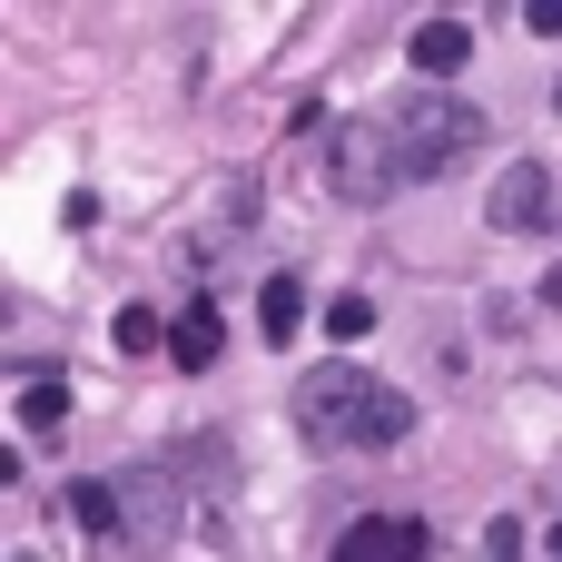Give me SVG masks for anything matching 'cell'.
I'll return each instance as SVG.
<instances>
[{"mask_svg":"<svg viewBox=\"0 0 562 562\" xmlns=\"http://www.w3.org/2000/svg\"><path fill=\"white\" fill-rule=\"evenodd\" d=\"M158 346H168L158 306H119V356H158Z\"/></svg>","mask_w":562,"mask_h":562,"instance_id":"cell-11","label":"cell"},{"mask_svg":"<svg viewBox=\"0 0 562 562\" xmlns=\"http://www.w3.org/2000/svg\"><path fill=\"white\" fill-rule=\"evenodd\" d=\"M385 148H395V178H445L454 158L484 148V109L474 99H445V89H415V99H395Z\"/></svg>","mask_w":562,"mask_h":562,"instance_id":"cell-2","label":"cell"},{"mask_svg":"<svg viewBox=\"0 0 562 562\" xmlns=\"http://www.w3.org/2000/svg\"><path fill=\"white\" fill-rule=\"evenodd\" d=\"M326 178H336V198H346V207H375V198L395 188L385 119H346V128H326Z\"/></svg>","mask_w":562,"mask_h":562,"instance_id":"cell-3","label":"cell"},{"mask_svg":"<svg viewBox=\"0 0 562 562\" xmlns=\"http://www.w3.org/2000/svg\"><path fill=\"white\" fill-rule=\"evenodd\" d=\"M524 20H533L543 40H562V0H524Z\"/></svg>","mask_w":562,"mask_h":562,"instance_id":"cell-14","label":"cell"},{"mask_svg":"<svg viewBox=\"0 0 562 562\" xmlns=\"http://www.w3.org/2000/svg\"><path fill=\"white\" fill-rule=\"evenodd\" d=\"M20 425H30V435H59V425H69V385H59V375L20 385Z\"/></svg>","mask_w":562,"mask_h":562,"instance_id":"cell-10","label":"cell"},{"mask_svg":"<svg viewBox=\"0 0 562 562\" xmlns=\"http://www.w3.org/2000/svg\"><path fill=\"white\" fill-rule=\"evenodd\" d=\"M336 562H425V524L415 514H366L336 533Z\"/></svg>","mask_w":562,"mask_h":562,"instance_id":"cell-5","label":"cell"},{"mask_svg":"<svg viewBox=\"0 0 562 562\" xmlns=\"http://www.w3.org/2000/svg\"><path fill=\"white\" fill-rule=\"evenodd\" d=\"M296 326H306V286H296V277H267V296H257V336H267V346H296Z\"/></svg>","mask_w":562,"mask_h":562,"instance_id":"cell-7","label":"cell"},{"mask_svg":"<svg viewBox=\"0 0 562 562\" xmlns=\"http://www.w3.org/2000/svg\"><path fill=\"white\" fill-rule=\"evenodd\" d=\"M543 296H553V306H562V267H553V277H543Z\"/></svg>","mask_w":562,"mask_h":562,"instance_id":"cell-15","label":"cell"},{"mask_svg":"<svg viewBox=\"0 0 562 562\" xmlns=\"http://www.w3.org/2000/svg\"><path fill=\"white\" fill-rule=\"evenodd\" d=\"M494 227H514V237L562 227V178L543 168V158H514V168L494 178Z\"/></svg>","mask_w":562,"mask_h":562,"instance_id":"cell-4","label":"cell"},{"mask_svg":"<svg viewBox=\"0 0 562 562\" xmlns=\"http://www.w3.org/2000/svg\"><path fill=\"white\" fill-rule=\"evenodd\" d=\"M59 524H69V533H119V494H109V484H69V494H59Z\"/></svg>","mask_w":562,"mask_h":562,"instance_id":"cell-9","label":"cell"},{"mask_svg":"<svg viewBox=\"0 0 562 562\" xmlns=\"http://www.w3.org/2000/svg\"><path fill=\"white\" fill-rule=\"evenodd\" d=\"M366 326H375V296H336V306H326V336H336V346H356Z\"/></svg>","mask_w":562,"mask_h":562,"instance_id":"cell-12","label":"cell"},{"mask_svg":"<svg viewBox=\"0 0 562 562\" xmlns=\"http://www.w3.org/2000/svg\"><path fill=\"white\" fill-rule=\"evenodd\" d=\"M405 59H415L425 79H454V69L474 59V30H464V20H425V30L405 40Z\"/></svg>","mask_w":562,"mask_h":562,"instance_id":"cell-6","label":"cell"},{"mask_svg":"<svg viewBox=\"0 0 562 562\" xmlns=\"http://www.w3.org/2000/svg\"><path fill=\"white\" fill-rule=\"evenodd\" d=\"M524 553V524H514V514H504V524H494V533H484V562H514Z\"/></svg>","mask_w":562,"mask_h":562,"instance_id":"cell-13","label":"cell"},{"mask_svg":"<svg viewBox=\"0 0 562 562\" xmlns=\"http://www.w3.org/2000/svg\"><path fill=\"white\" fill-rule=\"evenodd\" d=\"M296 435H306L316 454H385V445L415 435V395H395V385L366 375V366H306V385H296Z\"/></svg>","mask_w":562,"mask_h":562,"instance_id":"cell-1","label":"cell"},{"mask_svg":"<svg viewBox=\"0 0 562 562\" xmlns=\"http://www.w3.org/2000/svg\"><path fill=\"white\" fill-rule=\"evenodd\" d=\"M217 346H227V326H217V306H188V316L168 326V356H178V366H217Z\"/></svg>","mask_w":562,"mask_h":562,"instance_id":"cell-8","label":"cell"}]
</instances>
